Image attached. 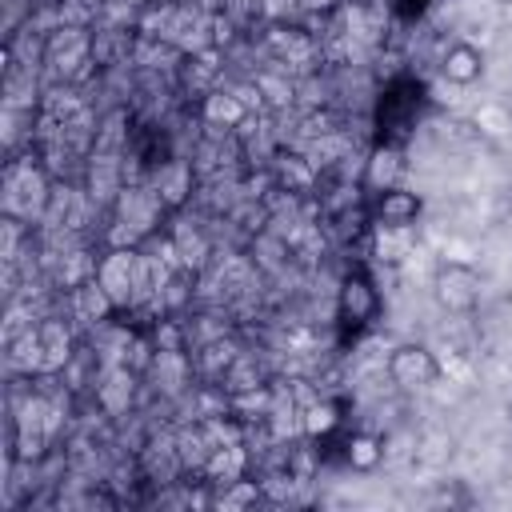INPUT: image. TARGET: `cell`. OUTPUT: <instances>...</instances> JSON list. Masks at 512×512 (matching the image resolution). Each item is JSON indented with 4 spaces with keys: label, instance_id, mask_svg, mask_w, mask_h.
<instances>
[{
    "label": "cell",
    "instance_id": "9",
    "mask_svg": "<svg viewBox=\"0 0 512 512\" xmlns=\"http://www.w3.org/2000/svg\"><path fill=\"white\" fill-rule=\"evenodd\" d=\"M244 112H248V104H244L240 96H232V92H220V96L208 100V116H212V120L236 124V120H244Z\"/></svg>",
    "mask_w": 512,
    "mask_h": 512
},
{
    "label": "cell",
    "instance_id": "2",
    "mask_svg": "<svg viewBox=\"0 0 512 512\" xmlns=\"http://www.w3.org/2000/svg\"><path fill=\"white\" fill-rule=\"evenodd\" d=\"M380 308H384V296H380L376 280L364 268H348L340 288H336V320H340V328L360 332L380 316Z\"/></svg>",
    "mask_w": 512,
    "mask_h": 512
},
{
    "label": "cell",
    "instance_id": "1",
    "mask_svg": "<svg viewBox=\"0 0 512 512\" xmlns=\"http://www.w3.org/2000/svg\"><path fill=\"white\" fill-rule=\"evenodd\" d=\"M432 296L452 316L476 312L480 308V268L472 260H440L432 268Z\"/></svg>",
    "mask_w": 512,
    "mask_h": 512
},
{
    "label": "cell",
    "instance_id": "5",
    "mask_svg": "<svg viewBox=\"0 0 512 512\" xmlns=\"http://www.w3.org/2000/svg\"><path fill=\"white\" fill-rule=\"evenodd\" d=\"M484 72H488V56H484V48L472 44V40H448V48L440 52V76H444L448 84H456V88L480 84Z\"/></svg>",
    "mask_w": 512,
    "mask_h": 512
},
{
    "label": "cell",
    "instance_id": "3",
    "mask_svg": "<svg viewBox=\"0 0 512 512\" xmlns=\"http://www.w3.org/2000/svg\"><path fill=\"white\" fill-rule=\"evenodd\" d=\"M384 372H388V380H392L396 388L416 392V388H432V384H440L444 364H440V356H436L424 340H400V344L388 352Z\"/></svg>",
    "mask_w": 512,
    "mask_h": 512
},
{
    "label": "cell",
    "instance_id": "7",
    "mask_svg": "<svg viewBox=\"0 0 512 512\" xmlns=\"http://www.w3.org/2000/svg\"><path fill=\"white\" fill-rule=\"evenodd\" d=\"M400 176H404V152H400V148H392V144L376 148V152H372V160H368V184H372V192L396 188V184H400Z\"/></svg>",
    "mask_w": 512,
    "mask_h": 512
},
{
    "label": "cell",
    "instance_id": "6",
    "mask_svg": "<svg viewBox=\"0 0 512 512\" xmlns=\"http://www.w3.org/2000/svg\"><path fill=\"white\" fill-rule=\"evenodd\" d=\"M344 464L352 472H376L384 464V436L380 432H368V428L352 432L344 440Z\"/></svg>",
    "mask_w": 512,
    "mask_h": 512
},
{
    "label": "cell",
    "instance_id": "4",
    "mask_svg": "<svg viewBox=\"0 0 512 512\" xmlns=\"http://www.w3.org/2000/svg\"><path fill=\"white\" fill-rule=\"evenodd\" d=\"M372 196H376V200H372V220H376L384 232H408V228H416L420 216H424L420 192H412V188H404V184L384 188V192H372Z\"/></svg>",
    "mask_w": 512,
    "mask_h": 512
},
{
    "label": "cell",
    "instance_id": "8",
    "mask_svg": "<svg viewBox=\"0 0 512 512\" xmlns=\"http://www.w3.org/2000/svg\"><path fill=\"white\" fill-rule=\"evenodd\" d=\"M340 408L332 404V400H320V404H312L308 412H304V432L308 436H320V432H332L336 424H340V416H336Z\"/></svg>",
    "mask_w": 512,
    "mask_h": 512
}]
</instances>
